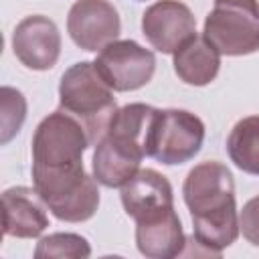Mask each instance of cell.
<instances>
[{
    "mask_svg": "<svg viewBox=\"0 0 259 259\" xmlns=\"http://www.w3.org/2000/svg\"><path fill=\"white\" fill-rule=\"evenodd\" d=\"M32 184L47 208L65 223L89 221L99 206L97 180L83 166L32 168Z\"/></svg>",
    "mask_w": 259,
    "mask_h": 259,
    "instance_id": "obj_3",
    "label": "cell"
},
{
    "mask_svg": "<svg viewBox=\"0 0 259 259\" xmlns=\"http://www.w3.org/2000/svg\"><path fill=\"white\" fill-rule=\"evenodd\" d=\"M0 144H8L22 127L26 119V99L24 95L14 87H2L0 89Z\"/></svg>",
    "mask_w": 259,
    "mask_h": 259,
    "instance_id": "obj_18",
    "label": "cell"
},
{
    "mask_svg": "<svg viewBox=\"0 0 259 259\" xmlns=\"http://www.w3.org/2000/svg\"><path fill=\"white\" fill-rule=\"evenodd\" d=\"M142 32L158 53L174 55L196 34V18L178 0H158L142 14Z\"/></svg>",
    "mask_w": 259,
    "mask_h": 259,
    "instance_id": "obj_9",
    "label": "cell"
},
{
    "mask_svg": "<svg viewBox=\"0 0 259 259\" xmlns=\"http://www.w3.org/2000/svg\"><path fill=\"white\" fill-rule=\"evenodd\" d=\"M144 156L146 154L140 148L111 134H105L95 144L93 178L107 188H121L140 170V162Z\"/></svg>",
    "mask_w": 259,
    "mask_h": 259,
    "instance_id": "obj_13",
    "label": "cell"
},
{
    "mask_svg": "<svg viewBox=\"0 0 259 259\" xmlns=\"http://www.w3.org/2000/svg\"><path fill=\"white\" fill-rule=\"evenodd\" d=\"M174 73L186 85L202 87L214 81L221 69V53L204 38L194 34L174 53Z\"/></svg>",
    "mask_w": 259,
    "mask_h": 259,
    "instance_id": "obj_15",
    "label": "cell"
},
{
    "mask_svg": "<svg viewBox=\"0 0 259 259\" xmlns=\"http://www.w3.org/2000/svg\"><path fill=\"white\" fill-rule=\"evenodd\" d=\"M136 245L138 251L150 259L178 257L186 245V237L176 210L172 208L156 219L136 223Z\"/></svg>",
    "mask_w": 259,
    "mask_h": 259,
    "instance_id": "obj_14",
    "label": "cell"
},
{
    "mask_svg": "<svg viewBox=\"0 0 259 259\" xmlns=\"http://www.w3.org/2000/svg\"><path fill=\"white\" fill-rule=\"evenodd\" d=\"M91 255V247L85 237L77 233H53L42 237L36 245L34 257H71L85 259Z\"/></svg>",
    "mask_w": 259,
    "mask_h": 259,
    "instance_id": "obj_17",
    "label": "cell"
},
{
    "mask_svg": "<svg viewBox=\"0 0 259 259\" xmlns=\"http://www.w3.org/2000/svg\"><path fill=\"white\" fill-rule=\"evenodd\" d=\"M67 32L79 49L95 53L117 40L121 20L109 0H77L67 16Z\"/></svg>",
    "mask_w": 259,
    "mask_h": 259,
    "instance_id": "obj_8",
    "label": "cell"
},
{
    "mask_svg": "<svg viewBox=\"0 0 259 259\" xmlns=\"http://www.w3.org/2000/svg\"><path fill=\"white\" fill-rule=\"evenodd\" d=\"M59 103L87 132L89 142L97 144L109 130L117 111L113 89L103 81L95 63L81 61L71 65L59 83Z\"/></svg>",
    "mask_w": 259,
    "mask_h": 259,
    "instance_id": "obj_2",
    "label": "cell"
},
{
    "mask_svg": "<svg viewBox=\"0 0 259 259\" xmlns=\"http://www.w3.org/2000/svg\"><path fill=\"white\" fill-rule=\"evenodd\" d=\"M95 69L113 91H136L148 85L156 71V57L136 40H113L105 45L97 59Z\"/></svg>",
    "mask_w": 259,
    "mask_h": 259,
    "instance_id": "obj_7",
    "label": "cell"
},
{
    "mask_svg": "<svg viewBox=\"0 0 259 259\" xmlns=\"http://www.w3.org/2000/svg\"><path fill=\"white\" fill-rule=\"evenodd\" d=\"M204 38L227 57H243L259 51L257 0H214L204 20Z\"/></svg>",
    "mask_w": 259,
    "mask_h": 259,
    "instance_id": "obj_4",
    "label": "cell"
},
{
    "mask_svg": "<svg viewBox=\"0 0 259 259\" xmlns=\"http://www.w3.org/2000/svg\"><path fill=\"white\" fill-rule=\"evenodd\" d=\"M91 146L85 127L65 109L49 113L32 136V168L83 166V152Z\"/></svg>",
    "mask_w": 259,
    "mask_h": 259,
    "instance_id": "obj_5",
    "label": "cell"
},
{
    "mask_svg": "<svg viewBox=\"0 0 259 259\" xmlns=\"http://www.w3.org/2000/svg\"><path fill=\"white\" fill-rule=\"evenodd\" d=\"M239 227L243 231V237L253 247H259V196H253L243 204V210L239 214Z\"/></svg>",
    "mask_w": 259,
    "mask_h": 259,
    "instance_id": "obj_19",
    "label": "cell"
},
{
    "mask_svg": "<svg viewBox=\"0 0 259 259\" xmlns=\"http://www.w3.org/2000/svg\"><path fill=\"white\" fill-rule=\"evenodd\" d=\"M182 194L192 219V239L210 255H221L241 231L231 170L217 160L200 162L186 174Z\"/></svg>",
    "mask_w": 259,
    "mask_h": 259,
    "instance_id": "obj_1",
    "label": "cell"
},
{
    "mask_svg": "<svg viewBox=\"0 0 259 259\" xmlns=\"http://www.w3.org/2000/svg\"><path fill=\"white\" fill-rule=\"evenodd\" d=\"M121 204L136 223L156 219L174 208L172 186L164 174L142 168L121 186Z\"/></svg>",
    "mask_w": 259,
    "mask_h": 259,
    "instance_id": "obj_11",
    "label": "cell"
},
{
    "mask_svg": "<svg viewBox=\"0 0 259 259\" xmlns=\"http://www.w3.org/2000/svg\"><path fill=\"white\" fill-rule=\"evenodd\" d=\"M227 152L239 170L259 176V115H247L233 125Z\"/></svg>",
    "mask_w": 259,
    "mask_h": 259,
    "instance_id": "obj_16",
    "label": "cell"
},
{
    "mask_svg": "<svg viewBox=\"0 0 259 259\" xmlns=\"http://www.w3.org/2000/svg\"><path fill=\"white\" fill-rule=\"evenodd\" d=\"M47 204L34 188L12 186L2 192V231L6 237L34 239L49 227Z\"/></svg>",
    "mask_w": 259,
    "mask_h": 259,
    "instance_id": "obj_12",
    "label": "cell"
},
{
    "mask_svg": "<svg viewBox=\"0 0 259 259\" xmlns=\"http://www.w3.org/2000/svg\"><path fill=\"white\" fill-rule=\"evenodd\" d=\"M12 51L26 69L49 71L61 55V32L49 16H26L14 28Z\"/></svg>",
    "mask_w": 259,
    "mask_h": 259,
    "instance_id": "obj_10",
    "label": "cell"
},
{
    "mask_svg": "<svg viewBox=\"0 0 259 259\" xmlns=\"http://www.w3.org/2000/svg\"><path fill=\"white\" fill-rule=\"evenodd\" d=\"M204 142V123L198 115L186 109H158L150 140L148 156L176 166L192 160Z\"/></svg>",
    "mask_w": 259,
    "mask_h": 259,
    "instance_id": "obj_6",
    "label": "cell"
}]
</instances>
